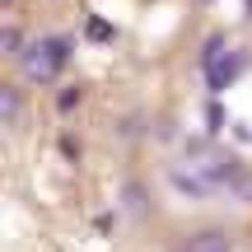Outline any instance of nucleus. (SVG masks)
<instances>
[{"mask_svg":"<svg viewBox=\"0 0 252 252\" xmlns=\"http://www.w3.org/2000/svg\"><path fill=\"white\" fill-rule=\"evenodd\" d=\"M70 61V37H42V42H33L24 52V65L33 80H47V75H56L61 65Z\"/></svg>","mask_w":252,"mask_h":252,"instance_id":"f257e3e1","label":"nucleus"},{"mask_svg":"<svg viewBox=\"0 0 252 252\" xmlns=\"http://www.w3.org/2000/svg\"><path fill=\"white\" fill-rule=\"evenodd\" d=\"M191 252H229V238H220V234H201L196 243H191Z\"/></svg>","mask_w":252,"mask_h":252,"instance_id":"f03ea898","label":"nucleus"}]
</instances>
